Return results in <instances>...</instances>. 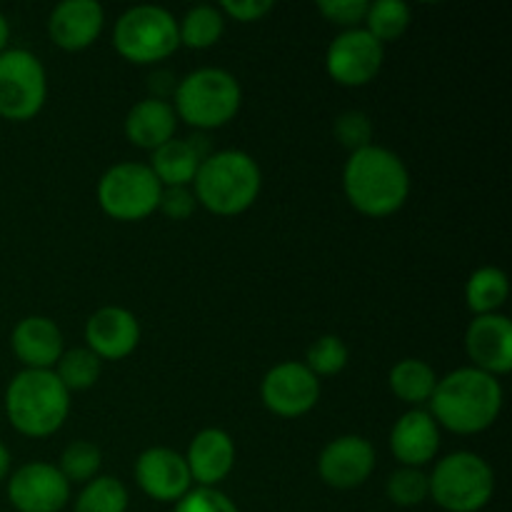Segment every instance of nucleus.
<instances>
[{
	"instance_id": "15",
	"label": "nucleus",
	"mask_w": 512,
	"mask_h": 512,
	"mask_svg": "<svg viewBox=\"0 0 512 512\" xmlns=\"http://www.w3.org/2000/svg\"><path fill=\"white\" fill-rule=\"evenodd\" d=\"M140 345V323L128 308L105 305L85 323V348L100 360H125Z\"/></svg>"
},
{
	"instance_id": "13",
	"label": "nucleus",
	"mask_w": 512,
	"mask_h": 512,
	"mask_svg": "<svg viewBox=\"0 0 512 512\" xmlns=\"http://www.w3.org/2000/svg\"><path fill=\"white\" fill-rule=\"evenodd\" d=\"M375 470V448L363 435H340L323 448L318 458V475L335 490H355Z\"/></svg>"
},
{
	"instance_id": "20",
	"label": "nucleus",
	"mask_w": 512,
	"mask_h": 512,
	"mask_svg": "<svg viewBox=\"0 0 512 512\" xmlns=\"http://www.w3.org/2000/svg\"><path fill=\"white\" fill-rule=\"evenodd\" d=\"M183 458L198 488H218L235 468V443L225 430L205 428L195 435Z\"/></svg>"
},
{
	"instance_id": "29",
	"label": "nucleus",
	"mask_w": 512,
	"mask_h": 512,
	"mask_svg": "<svg viewBox=\"0 0 512 512\" xmlns=\"http://www.w3.org/2000/svg\"><path fill=\"white\" fill-rule=\"evenodd\" d=\"M100 465H103V453L98 445L90 440H73L70 445H65L58 470L70 485H85L98 478Z\"/></svg>"
},
{
	"instance_id": "28",
	"label": "nucleus",
	"mask_w": 512,
	"mask_h": 512,
	"mask_svg": "<svg viewBox=\"0 0 512 512\" xmlns=\"http://www.w3.org/2000/svg\"><path fill=\"white\" fill-rule=\"evenodd\" d=\"M53 373L58 375L68 393H78V390H88L98 383L100 373H103V360L90 353L88 348L65 350Z\"/></svg>"
},
{
	"instance_id": "26",
	"label": "nucleus",
	"mask_w": 512,
	"mask_h": 512,
	"mask_svg": "<svg viewBox=\"0 0 512 512\" xmlns=\"http://www.w3.org/2000/svg\"><path fill=\"white\" fill-rule=\"evenodd\" d=\"M130 495L123 480L113 475H98L83 485L75 498L73 512H128Z\"/></svg>"
},
{
	"instance_id": "34",
	"label": "nucleus",
	"mask_w": 512,
	"mask_h": 512,
	"mask_svg": "<svg viewBox=\"0 0 512 512\" xmlns=\"http://www.w3.org/2000/svg\"><path fill=\"white\" fill-rule=\"evenodd\" d=\"M368 0H320L318 10L325 20L340 25L345 30L363 28L368 15Z\"/></svg>"
},
{
	"instance_id": "14",
	"label": "nucleus",
	"mask_w": 512,
	"mask_h": 512,
	"mask_svg": "<svg viewBox=\"0 0 512 512\" xmlns=\"http://www.w3.org/2000/svg\"><path fill=\"white\" fill-rule=\"evenodd\" d=\"M135 483L155 503H178L193 488L188 463L170 448H148L135 460Z\"/></svg>"
},
{
	"instance_id": "7",
	"label": "nucleus",
	"mask_w": 512,
	"mask_h": 512,
	"mask_svg": "<svg viewBox=\"0 0 512 512\" xmlns=\"http://www.w3.org/2000/svg\"><path fill=\"white\" fill-rule=\"evenodd\" d=\"M113 45L128 63H160L180 48L178 20L160 5H133L115 20Z\"/></svg>"
},
{
	"instance_id": "8",
	"label": "nucleus",
	"mask_w": 512,
	"mask_h": 512,
	"mask_svg": "<svg viewBox=\"0 0 512 512\" xmlns=\"http://www.w3.org/2000/svg\"><path fill=\"white\" fill-rule=\"evenodd\" d=\"M163 185L145 163H115L98 180V203L108 218L138 223L158 213Z\"/></svg>"
},
{
	"instance_id": "2",
	"label": "nucleus",
	"mask_w": 512,
	"mask_h": 512,
	"mask_svg": "<svg viewBox=\"0 0 512 512\" xmlns=\"http://www.w3.org/2000/svg\"><path fill=\"white\" fill-rule=\"evenodd\" d=\"M343 190L358 213L388 218L408 203L410 170L398 153L373 143L350 153L343 168Z\"/></svg>"
},
{
	"instance_id": "18",
	"label": "nucleus",
	"mask_w": 512,
	"mask_h": 512,
	"mask_svg": "<svg viewBox=\"0 0 512 512\" xmlns=\"http://www.w3.org/2000/svg\"><path fill=\"white\" fill-rule=\"evenodd\" d=\"M440 450V428L428 410L413 408L400 415L390 430V453L400 468H420L433 463Z\"/></svg>"
},
{
	"instance_id": "22",
	"label": "nucleus",
	"mask_w": 512,
	"mask_h": 512,
	"mask_svg": "<svg viewBox=\"0 0 512 512\" xmlns=\"http://www.w3.org/2000/svg\"><path fill=\"white\" fill-rule=\"evenodd\" d=\"M200 163H203V153L193 140L173 138L160 145L158 150H153L150 170L163 188H190L195 175H198Z\"/></svg>"
},
{
	"instance_id": "33",
	"label": "nucleus",
	"mask_w": 512,
	"mask_h": 512,
	"mask_svg": "<svg viewBox=\"0 0 512 512\" xmlns=\"http://www.w3.org/2000/svg\"><path fill=\"white\" fill-rule=\"evenodd\" d=\"M173 512H240L238 505L218 488H190L188 495L175 503Z\"/></svg>"
},
{
	"instance_id": "9",
	"label": "nucleus",
	"mask_w": 512,
	"mask_h": 512,
	"mask_svg": "<svg viewBox=\"0 0 512 512\" xmlns=\"http://www.w3.org/2000/svg\"><path fill=\"white\" fill-rule=\"evenodd\" d=\"M48 75L38 55L25 48L0 53V118L25 123L43 110Z\"/></svg>"
},
{
	"instance_id": "10",
	"label": "nucleus",
	"mask_w": 512,
	"mask_h": 512,
	"mask_svg": "<svg viewBox=\"0 0 512 512\" xmlns=\"http://www.w3.org/2000/svg\"><path fill=\"white\" fill-rule=\"evenodd\" d=\"M385 60V45L365 28L343 30L325 53V70L345 88H363L380 73Z\"/></svg>"
},
{
	"instance_id": "21",
	"label": "nucleus",
	"mask_w": 512,
	"mask_h": 512,
	"mask_svg": "<svg viewBox=\"0 0 512 512\" xmlns=\"http://www.w3.org/2000/svg\"><path fill=\"white\" fill-rule=\"evenodd\" d=\"M125 138L143 150H158L168 140L175 138V128H178V115H175L173 105L165 98H143L128 110L125 115Z\"/></svg>"
},
{
	"instance_id": "6",
	"label": "nucleus",
	"mask_w": 512,
	"mask_h": 512,
	"mask_svg": "<svg viewBox=\"0 0 512 512\" xmlns=\"http://www.w3.org/2000/svg\"><path fill=\"white\" fill-rule=\"evenodd\" d=\"M428 488L445 512H480L495 495V473L478 453L458 450L435 463Z\"/></svg>"
},
{
	"instance_id": "5",
	"label": "nucleus",
	"mask_w": 512,
	"mask_h": 512,
	"mask_svg": "<svg viewBox=\"0 0 512 512\" xmlns=\"http://www.w3.org/2000/svg\"><path fill=\"white\" fill-rule=\"evenodd\" d=\"M243 88L223 68H198L175 85L173 110L178 120L198 130H218L238 115Z\"/></svg>"
},
{
	"instance_id": "32",
	"label": "nucleus",
	"mask_w": 512,
	"mask_h": 512,
	"mask_svg": "<svg viewBox=\"0 0 512 512\" xmlns=\"http://www.w3.org/2000/svg\"><path fill=\"white\" fill-rule=\"evenodd\" d=\"M333 133L350 153L373 145V123L363 110H348V113L340 115L333 125Z\"/></svg>"
},
{
	"instance_id": "30",
	"label": "nucleus",
	"mask_w": 512,
	"mask_h": 512,
	"mask_svg": "<svg viewBox=\"0 0 512 512\" xmlns=\"http://www.w3.org/2000/svg\"><path fill=\"white\" fill-rule=\"evenodd\" d=\"M385 493L398 508H418L430 498L428 475L420 468H398L385 483Z\"/></svg>"
},
{
	"instance_id": "12",
	"label": "nucleus",
	"mask_w": 512,
	"mask_h": 512,
	"mask_svg": "<svg viewBox=\"0 0 512 512\" xmlns=\"http://www.w3.org/2000/svg\"><path fill=\"white\" fill-rule=\"evenodd\" d=\"M8 500L18 512H60L70 503V483L58 465L35 460L8 475Z\"/></svg>"
},
{
	"instance_id": "23",
	"label": "nucleus",
	"mask_w": 512,
	"mask_h": 512,
	"mask_svg": "<svg viewBox=\"0 0 512 512\" xmlns=\"http://www.w3.org/2000/svg\"><path fill=\"white\" fill-rule=\"evenodd\" d=\"M388 383L395 398L403 400L405 405L420 408V405L430 403V398H433L435 385H438V373L425 360L403 358L400 363L393 365Z\"/></svg>"
},
{
	"instance_id": "16",
	"label": "nucleus",
	"mask_w": 512,
	"mask_h": 512,
	"mask_svg": "<svg viewBox=\"0 0 512 512\" xmlns=\"http://www.w3.org/2000/svg\"><path fill=\"white\" fill-rule=\"evenodd\" d=\"M465 353L473 368L500 378L512 370V323L505 315H478L465 330Z\"/></svg>"
},
{
	"instance_id": "25",
	"label": "nucleus",
	"mask_w": 512,
	"mask_h": 512,
	"mask_svg": "<svg viewBox=\"0 0 512 512\" xmlns=\"http://www.w3.org/2000/svg\"><path fill=\"white\" fill-rule=\"evenodd\" d=\"M225 33V15L220 13L218 5H195L183 20H178L180 45L193 50H208L223 38Z\"/></svg>"
},
{
	"instance_id": "27",
	"label": "nucleus",
	"mask_w": 512,
	"mask_h": 512,
	"mask_svg": "<svg viewBox=\"0 0 512 512\" xmlns=\"http://www.w3.org/2000/svg\"><path fill=\"white\" fill-rule=\"evenodd\" d=\"M410 20H413V13L403 0H375L368 5L363 28L385 45L403 38L405 30L410 28Z\"/></svg>"
},
{
	"instance_id": "37",
	"label": "nucleus",
	"mask_w": 512,
	"mask_h": 512,
	"mask_svg": "<svg viewBox=\"0 0 512 512\" xmlns=\"http://www.w3.org/2000/svg\"><path fill=\"white\" fill-rule=\"evenodd\" d=\"M10 465H13V458H10V450L0 443V483L8 480L10 475Z\"/></svg>"
},
{
	"instance_id": "38",
	"label": "nucleus",
	"mask_w": 512,
	"mask_h": 512,
	"mask_svg": "<svg viewBox=\"0 0 512 512\" xmlns=\"http://www.w3.org/2000/svg\"><path fill=\"white\" fill-rule=\"evenodd\" d=\"M8 40H10V23L3 13H0V53L8 50Z\"/></svg>"
},
{
	"instance_id": "11",
	"label": "nucleus",
	"mask_w": 512,
	"mask_h": 512,
	"mask_svg": "<svg viewBox=\"0 0 512 512\" xmlns=\"http://www.w3.org/2000/svg\"><path fill=\"white\" fill-rule=\"evenodd\" d=\"M263 405L278 418H303L318 405L320 380L298 360L273 365L260 383Z\"/></svg>"
},
{
	"instance_id": "1",
	"label": "nucleus",
	"mask_w": 512,
	"mask_h": 512,
	"mask_svg": "<svg viewBox=\"0 0 512 512\" xmlns=\"http://www.w3.org/2000/svg\"><path fill=\"white\" fill-rule=\"evenodd\" d=\"M503 398L498 378L468 365L438 378L428 413L438 428L455 435H478L498 420Z\"/></svg>"
},
{
	"instance_id": "35",
	"label": "nucleus",
	"mask_w": 512,
	"mask_h": 512,
	"mask_svg": "<svg viewBox=\"0 0 512 512\" xmlns=\"http://www.w3.org/2000/svg\"><path fill=\"white\" fill-rule=\"evenodd\" d=\"M195 205H198V200L190 188H163L158 210L170 220H188Z\"/></svg>"
},
{
	"instance_id": "31",
	"label": "nucleus",
	"mask_w": 512,
	"mask_h": 512,
	"mask_svg": "<svg viewBox=\"0 0 512 512\" xmlns=\"http://www.w3.org/2000/svg\"><path fill=\"white\" fill-rule=\"evenodd\" d=\"M348 358L350 350L343 343V338H338V335H323V338H318L308 348L305 365L320 380L330 378V375H338L348 365Z\"/></svg>"
},
{
	"instance_id": "24",
	"label": "nucleus",
	"mask_w": 512,
	"mask_h": 512,
	"mask_svg": "<svg viewBox=\"0 0 512 512\" xmlns=\"http://www.w3.org/2000/svg\"><path fill=\"white\" fill-rule=\"evenodd\" d=\"M510 295V280L505 270L495 268V265H483L475 270L465 283V305L470 313L478 315H493L505 305Z\"/></svg>"
},
{
	"instance_id": "36",
	"label": "nucleus",
	"mask_w": 512,
	"mask_h": 512,
	"mask_svg": "<svg viewBox=\"0 0 512 512\" xmlns=\"http://www.w3.org/2000/svg\"><path fill=\"white\" fill-rule=\"evenodd\" d=\"M218 8L225 18H233L238 23H255L273 10V0H223Z\"/></svg>"
},
{
	"instance_id": "4",
	"label": "nucleus",
	"mask_w": 512,
	"mask_h": 512,
	"mask_svg": "<svg viewBox=\"0 0 512 512\" xmlns=\"http://www.w3.org/2000/svg\"><path fill=\"white\" fill-rule=\"evenodd\" d=\"M8 423L25 438H50L70 415V393L53 370H20L5 388Z\"/></svg>"
},
{
	"instance_id": "17",
	"label": "nucleus",
	"mask_w": 512,
	"mask_h": 512,
	"mask_svg": "<svg viewBox=\"0 0 512 512\" xmlns=\"http://www.w3.org/2000/svg\"><path fill=\"white\" fill-rule=\"evenodd\" d=\"M105 10L98 0H63L48 18V35L58 48L68 53L90 48L100 38Z\"/></svg>"
},
{
	"instance_id": "19",
	"label": "nucleus",
	"mask_w": 512,
	"mask_h": 512,
	"mask_svg": "<svg viewBox=\"0 0 512 512\" xmlns=\"http://www.w3.org/2000/svg\"><path fill=\"white\" fill-rule=\"evenodd\" d=\"M10 348L25 370H53L65 353V340L58 325L45 315L18 320L10 333Z\"/></svg>"
},
{
	"instance_id": "3",
	"label": "nucleus",
	"mask_w": 512,
	"mask_h": 512,
	"mask_svg": "<svg viewBox=\"0 0 512 512\" xmlns=\"http://www.w3.org/2000/svg\"><path fill=\"white\" fill-rule=\"evenodd\" d=\"M260 188H263L260 165L245 150H218L205 155L190 185L198 205L220 218H233L253 208Z\"/></svg>"
}]
</instances>
